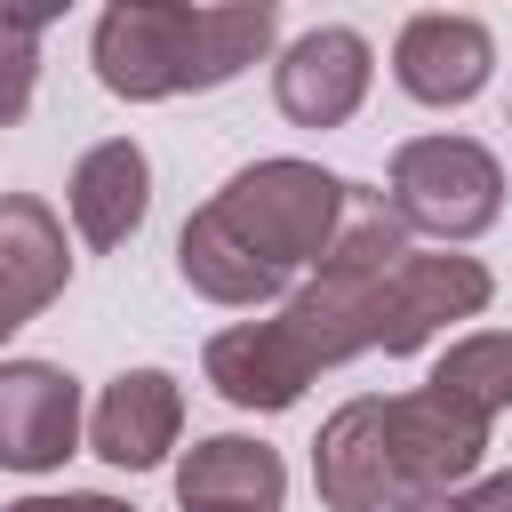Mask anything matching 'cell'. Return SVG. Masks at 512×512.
<instances>
[{
	"label": "cell",
	"mask_w": 512,
	"mask_h": 512,
	"mask_svg": "<svg viewBox=\"0 0 512 512\" xmlns=\"http://www.w3.org/2000/svg\"><path fill=\"white\" fill-rule=\"evenodd\" d=\"M176 504L184 512H280L288 464L256 432H208L176 456Z\"/></svg>",
	"instance_id": "9"
},
{
	"label": "cell",
	"mask_w": 512,
	"mask_h": 512,
	"mask_svg": "<svg viewBox=\"0 0 512 512\" xmlns=\"http://www.w3.org/2000/svg\"><path fill=\"white\" fill-rule=\"evenodd\" d=\"M280 8L240 0V8H192V0H112L88 32V64L112 96L128 104H168L240 80L256 56H272Z\"/></svg>",
	"instance_id": "1"
},
{
	"label": "cell",
	"mask_w": 512,
	"mask_h": 512,
	"mask_svg": "<svg viewBox=\"0 0 512 512\" xmlns=\"http://www.w3.org/2000/svg\"><path fill=\"white\" fill-rule=\"evenodd\" d=\"M392 512H456V496H408V504H392Z\"/></svg>",
	"instance_id": "18"
},
{
	"label": "cell",
	"mask_w": 512,
	"mask_h": 512,
	"mask_svg": "<svg viewBox=\"0 0 512 512\" xmlns=\"http://www.w3.org/2000/svg\"><path fill=\"white\" fill-rule=\"evenodd\" d=\"M384 208L408 224V240L464 248V240L496 232V216H504V160L480 136H456V128L408 136L384 160Z\"/></svg>",
	"instance_id": "3"
},
{
	"label": "cell",
	"mask_w": 512,
	"mask_h": 512,
	"mask_svg": "<svg viewBox=\"0 0 512 512\" xmlns=\"http://www.w3.org/2000/svg\"><path fill=\"white\" fill-rule=\"evenodd\" d=\"M424 384H432L440 400H456L464 416L496 424V416L512 408V336H504V328H464V336H448V352L432 360Z\"/></svg>",
	"instance_id": "14"
},
{
	"label": "cell",
	"mask_w": 512,
	"mask_h": 512,
	"mask_svg": "<svg viewBox=\"0 0 512 512\" xmlns=\"http://www.w3.org/2000/svg\"><path fill=\"white\" fill-rule=\"evenodd\" d=\"M368 80H376V48L352 24H312L272 56V104L296 128H344L368 104Z\"/></svg>",
	"instance_id": "5"
},
{
	"label": "cell",
	"mask_w": 512,
	"mask_h": 512,
	"mask_svg": "<svg viewBox=\"0 0 512 512\" xmlns=\"http://www.w3.org/2000/svg\"><path fill=\"white\" fill-rule=\"evenodd\" d=\"M176 272H184V288L192 296H208V304H224V312H256V304H288V280L280 272H264L208 208H192L184 216V232H176Z\"/></svg>",
	"instance_id": "13"
},
{
	"label": "cell",
	"mask_w": 512,
	"mask_h": 512,
	"mask_svg": "<svg viewBox=\"0 0 512 512\" xmlns=\"http://www.w3.org/2000/svg\"><path fill=\"white\" fill-rule=\"evenodd\" d=\"M80 376L56 360H0V472H56L80 448Z\"/></svg>",
	"instance_id": "6"
},
{
	"label": "cell",
	"mask_w": 512,
	"mask_h": 512,
	"mask_svg": "<svg viewBox=\"0 0 512 512\" xmlns=\"http://www.w3.org/2000/svg\"><path fill=\"white\" fill-rule=\"evenodd\" d=\"M312 488L328 512H392V464H384V400H344L312 440Z\"/></svg>",
	"instance_id": "11"
},
{
	"label": "cell",
	"mask_w": 512,
	"mask_h": 512,
	"mask_svg": "<svg viewBox=\"0 0 512 512\" xmlns=\"http://www.w3.org/2000/svg\"><path fill=\"white\" fill-rule=\"evenodd\" d=\"M0 512H136V504L96 496V488H64V496H16V504H0Z\"/></svg>",
	"instance_id": "16"
},
{
	"label": "cell",
	"mask_w": 512,
	"mask_h": 512,
	"mask_svg": "<svg viewBox=\"0 0 512 512\" xmlns=\"http://www.w3.org/2000/svg\"><path fill=\"white\" fill-rule=\"evenodd\" d=\"M176 440H184V384L168 368H120L88 408V456H104L112 472H152L168 464Z\"/></svg>",
	"instance_id": "8"
},
{
	"label": "cell",
	"mask_w": 512,
	"mask_h": 512,
	"mask_svg": "<svg viewBox=\"0 0 512 512\" xmlns=\"http://www.w3.org/2000/svg\"><path fill=\"white\" fill-rule=\"evenodd\" d=\"M344 200H352V184H344L336 168L296 160V152H272V160H248L240 176H224L216 200H200V208H208L264 272L296 280V272H312V264L328 256V240H336V224H344Z\"/></svg>",
	"instance_id": "2"
},
{
	"label": "cell",
	"mask_w": 512,
	"mask_h": 512,
	"mask_svg": "<svg viewBox=\"0 0 512 512\" xmlns=\"http://www.w3.org/2000/svg\"><path fill=\"white\" fill-rule=\"evenodd\" d=\"M488 72H496V32H488L480 16L424 8V16H408L400 40H392V80H400V96H416V104H432V112L472 104V96L488 88Z\"/></svg>",
	"instance_id": "7"
},
{
	"label": "cell",
	"mask_w": 512,
	"mask_h": 512,
	"mask_svg": "<svg viewBox=\"0 0 512 512\" xmlns=\"http://www.w3.org/2000/svg\"><path fill=\"white\" fill-rule=\"evenodd\" d=\"M384 400V392H376ZM488 456V424L440 400L432 384L384 400V464H392V504L408 496H456Z\"/></svg>",
	"instance_id": "4"
},
{
	"label": "cell",
	"mask_w": 512,
	"mask_h": 512,
	"mask_svg": "<svg viewBox=\"0 0 512 512\" xmlns=\"http://www.w3.org/2000/svg\"><path fill=\"white\" fill-rule=\"evenodd\" d=\"M40 8H0V128L32 112L40 88Z\"/></svg>",
	"instance_id": "15"
},
{
	"label": "cell",
	"mask_w": 512,
	"mask_h": 512,
	"mask_svg": "<svg viewBox=\"0 0 512 512\" xmlns=\"http://www.w3.org/2000/svg\"><path fill=\"white\" fill-rule=\"evenodd\" d=\"M456 512H512V472H488L456 496Z\"/></svg>",
	"instance_id": "17"
},
{
	"label": "cell",
	"mask_w": 512,
	"mask_h": 512,
	"mask_svg": "<svg viewBox=\"0 0 512 512\" xmlns=\"http://www.w3.org/2000/svg\"><path fill=\"white\" fill-rule=\"evenodd\" d=\"M72 280V248L64 224L40 192H0V296L16 304V320H40Z\"/></svg>",
	"instance_id": "12"
},
{
	"label": "cell",
	"mask_w": 512,
	"mask_h": 512,
	"mask_svg": "<svg viewBox=\"0 0 512 512\" xmlns=\"http://www.w3.org/2000/svg\"><path fill=\"white\" fill-rule=\"evenodd\" d=\"M64 208H72V232L88 248H128L136 224L152 216V160L136 136H104L72 160V184H64Z\"/></svg>",
	"instance_id": "10"
},
{
	"label": "cell",
	"mask_w": 512,
	"mask_h": 512,
	"mask_svg": "<svg viewBox=\"0 0 512 512\" xmlns=\"http://www.w3.org/2000/svg\"><path fill=\"white\" fill-rule=\"evenodd\" d=\"M16 328H24V320H16V304H8V296H0V344H8V336H16Z\"/></svg>",
	"instance_id": "19"
}]
</instances>
